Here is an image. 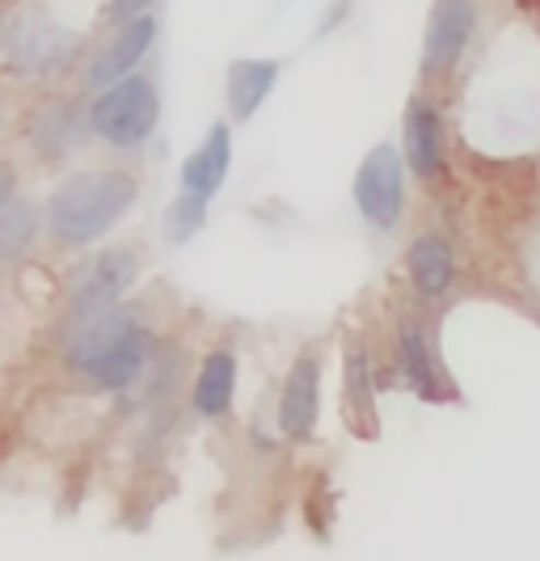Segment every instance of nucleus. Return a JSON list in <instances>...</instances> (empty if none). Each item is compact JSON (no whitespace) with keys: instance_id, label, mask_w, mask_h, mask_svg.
<instances>
[{"instance_id":"nucleus-1","label":"nucleus","mask_w":540,"mask_h":561,"mask_svg":"<svg viewBox=\"0 0 540 561\" xmlns=\"http://www.w3.org/2000/svg\"><path fill=\"white\" fill-rule=\"evenodd\" d=\"M157 355V337L152 330L136 321L131 312L106 309L85 321L68 325V346H64V364L77 376H85L93 389L102 393H123L140 380L148 364Z\"/></svg>"},{"instance_id":"nucleus-2","label":"nucleus","mask_w":540,"mask_h":561,"mask_svg":"<svg viewBox=\"0 0 540 561\" xmlns=\"http://www.w3.org/2000/svg\"><path fill=\"white\" fill-rule=\"evenodd\" d=\"M136 198H140V182L127 169H81L51 191L47 228L59 245L85 250L136 207Z\"/></svg>"},{"instance_id":"nucleus-3","label":"nucleus","mask_w":540,"mask_h":561,"mask_svg":"<svg viewBox=\"0 0 540 561\" xmlns=\"http://www.w3.org/2000/svg\"><path fill=\"white\" fill-rule=\"evenodd\" d=\"M161 123V93L148 77H123L93 93L89 102V131L118 152H136L157 136Z\"/></svg>"},{"instance_id":"nucleus-4","label":"nucleus","mask_w":540,"mask_h":561,"mask_svg":"<svg viewBox=\"0 0 540 561\" xmlns=\"http://www.w3.org/2000/svg\"><path fill=\"white\" fill-rule=\"evenodd\" d=\"M405 152L393 144H376L368 148V157L355 169L351 195L355 207L364 216V225H371L376 232H393L405 216Z\"/></svg>"},{"instance_id":"nucleus-5","label":"nucleus","mask_w":540,"mask_h":561,"mask_svg":"<svg viewBox=\"0 0 540 561\" xmlns=\"http://www.w3.org/2000/svg\"><path fill=\"white\" fill-rule=\"evenodd\" d=\"M140 279V253L131 250H102L89 257L85 266L72 279V296H68V321H85L106 309H118L123 296Z\"/></svg>"},{"instance_id":"nucleus-6","label":"nucleus","mask_w":540,"mask_h":561,"mask_svg":"<svg viewBox=\"0 0 540 561\" xmlns=\"http://www.w3.org/2000/svg\"><path fill=\"white\" fill-rule=\"evenodd\" d=\"M478 30V4L473 0H435L423 38V77H448L464 59Z\"/></svg>"},{"instance_id":"nucleus-7","label":"nucleus","mask_w":540,"mask_h":561,"mask_svg":"<svg viewBox=\"0 0 540 561\" xmlns=\"http://www.w3.org/2000/svg\"><path fill=\"white\" fill-rule=\"evenodd\" d=\"M152 43H157V18H152V13H140V18L118 22L111 43H106L102 51H93V56H89L85 89L97 93V89H106V84L131 77V72H136V64L152 51Z\"/></svg>"},{"instance_id":"nucleus-8","label":"nucleus","mask_w":540,"mask_h":561,"mask_svg":"<svg viewBox=\"0 0 540 561\" xmlns=\"http://www.w3.org/2000/svg\"><path fill=\"white\" fill-rule=\"evenodd\" d=\"M317 419H321V359L317 351H305L287 367L284 389H279V431L287 439L305 444L317 435Z\"/></svg>"},{"instance_id":"nucleus-9","label":"nucleus","mask_w":540,"mask_h":561,"mask_svg":"<svg viewBox=\"0 0 540 561\" xmlns=\"http://www.w3.org/2000/svg\"><path fill=\"white\" fill-rule=\"evenodd\" d=\"M401 152L405 165L418 182H439L444 178V118L427 98H414L401 118Z\"/></svg>"},{"instance_id":"nucleus-10","label":"nucleus","mask_w":540,"mask_h":561,"mask_svg":"<svg viewBox=\"0 0 540 561\" xmlns=\"http://www.w3.org/2000/svg\"><path fill=\"white\" fill-rule=\"evenodd\" d=\"M81 43L68 34V30H59L56 22H43V18H30V22H22L18 26V34H13V68L22 72V77H51V72H59L68 59H72V51H77Z\"/></svg>"},{"instance_id":"nucleus-11","label":"nucleus","mask_w":540,"mask_h":561,"mask_svg":"<svg viewBox=\"0 0 540 561\" xmlns=\"http://www.w3.org/2000/svg\"><path fill=\"white\" fill-rule=\"evenodd\" d=\"M398 371L405 380V389L423 401H444L448 393V380L439 371V359H435V346H430L427 330L418 317H401L398 325Z\"/></svg>"},{"instance_id":"nucleus-12","label":"nucleus","mask_w":540,"mask_h":561,"mask_svg":"<svg viewBox=\"0 0 540 561\" xmlns=\"http://www.w3.org/2000/svg\"><path fill=\"white\" fill-rule=\"evenodd\" d=\"M342 414L346 426L371 439L380 414H376V371H371V355L364 342H346V355H342Z\"/></svg>"},{"instance_id":"nucleus-13","label":"nucleus","mask_w":540,"mask_h":561,"mask_svg":"<svg viewBox=\"0 0 540 561\" xmlns=\"http://www.w3.org/2000/svg\"><path fill=\"white\" fill-rule=\"evenodd\" d=\"M405 275L423 300H444L456 283V250L444 232H418L405 250Z\"/></svg>"},{"instance_id":"nucleus-14","label":"nucleus","mask_w":540,"mask_h":561,"mask_svg":"<svg viewBox=\"0 0 540 561\" xmlns=\"http://www.w3.org/2000/svg\"><path fill=\"white\" fill-rule=\"evenodd\" d=\"M279 72L284 64L279 59H232L225 72V98H228V114L232 123H250L266 98L275 93L279 84Z\"/></svg>"},{"instance_id":"nucleus-15","label":"nucleus","mask_w":540,"mask_h":561,"mask_svg":"<svg viewBox=\"0 0 540 561\" xmlns=\"http://www.w3.org/2000/svg\"><path fill=\"white\" fill-rule=\"evenodd\" d=\"M85 127H89V111L81 114L77 106H68V102H47V106H38V111L26 118L30 144H34L47 161L64 157L72 144L81 140Z\"/></svg>"},{"instance_id":"nucleus-16","label":"nucleus","mask_w":540,"mask_h":561,"mask_svg":"<svg viewBox=\"0 0 540 561\" xmlns=\"http://www.w3.org/2000/svg\"><path fill=\"white\" fill-rule=\"evenodd\" d=\"M232 169V136H228V123H216L199 144L195 152L182 161V186H195V191H220Z\"/></svg>"},{"instance_id":"nucleus-17","label":"nucleus","mask_w":540,"mask_h":561,"mask_svg":"<svg viewBox=\"0 0 540 561\" xmlns=\"http://www.w3.org/2000/svg\"><path fill=\"white\" fill-rule=\"evenodd\" d=\"M232 393H237V355L232 351H211L203 359L199 376H195L191 401H195L203 419H225L232 410Z\"/></svg>"},{"instance_id":"nucleus-18","label":"nucleus","mask_w":540,"mask_h":561,"mask_svg":"<svg viewBox=\"0 0 540 561\" xmlns=\"http://www.w3.org/2000/svg\"><path fill=\"white\" fill-rule=\"evenodd\" d=\"M211 198L216 191H195V186H182V195L170 203L165 211V241L170 245H186L195 241L207 225V211H211Z\"/></svg>"},{"instance_id":"nucleus-19","label":"nucleus","mask_w":540,"mask_h":561,"mask_svg":"<svg viewBox=\"0 0 540 561\" xmlns=\"http://www.w3.org/2000/svg\"><path fill=\"white\" fill-rule=\"evenodd\" d=\"M43 220H47V211H38L34 203L13 198V203L0 211V262H18V257L34 245Z\"/></svg>"},{"instance_id":"nucleus-20","label":"nucleus","mask_w":540,"mask_h":561,"mask_svg":"<svg viewBox=\"0 0 540 561\" xmlns=\"http://www.w3.org/2000/svg\"><path fill=\"white\" fill-rule=\"evenodd\" d=\"M351 4H355V0H334V4L325 9V18H321V26H317V38H325L330 30H338L342 22H346V13H351Z\"/></svg>"},{"instance_id":"nucleus-21","label":"nucleus","mask_w":540,"mask_h":561,"mask_svg":"<svg viewBox=\"0 0 540 561\" xmlns=\"http://www.w3.org/2000/svg\"><path fill=\"white\" fill-rule=\"evenodd\" d=\"M152 0H111V22H127V18H140L148 13Z\"/></svg>"},{"instance_id":"nucleus-22","label":"nucleus","mask_w":540,"mask_h":561,"mask_svg":"<svg viewBox=\"0 0 540 561\" xmlns=\"http://www.w3.org/2000/svg\"><path fill=\"white\" fill-rule=\"evenodd\" d=\"M13 198H18V173H13L9 161H0V211H4Z\"/></svg>"},{"instance_id":"nucleus-23","label":"nucleus","mask_w":540,"mask_h":561,"mask_svg":"<svg viewBox=\"0 0 540 561\" xmlns=\"http://www.w3.org/2000/svg\"><path fill=\"white\" fill-rule=\"evenodd\" d=\"M0 30H4V18H0Z\"/></svg>"}]
</instances>
